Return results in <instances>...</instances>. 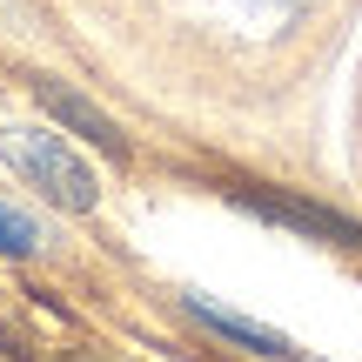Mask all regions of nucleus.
Masks as SVG:
<instances>
[{
	"label": "nucleus",
	"mask_w": 362,
	"mask_h": 362,
	"mask_svg": "<svg viewBox=\"0 0 362 362\" xmlns=\"http://www.w3.org/2000/svg\"><path fill=\"white\" fill-rule=\"evenodd\" d=\"M0 155H7V168L27 181V188H40L54 208H67V215H88L94 202H101V181L94 168L74 155V141H67L61 128H0Z\"/></svg>",
	"instance_id": "nucleus-1"
},
{
	"label": "nucleus",
	"mask_w": 362,
	"mask_h": 362,
	"mask_svg": "<svg viewBox=\"0 0 362 362\" xmlns=\"http://www.w3.org/2000/svg\"><path fill=\"white\" fill-rule=\"evenodd\" d=\"M0 255H40V221L0 202Z\"/></svg>",
	"instance_id": "nucleus-5"
},
{
	"label": "nucleus",
	"mask_w": 362,
	"mask_h": 362,
	"mask_svg": "<svg viewBox=\"0 0 362 362\" xmlns=\"http://www.w3.org/2000/svg\"><path fill=\"white\" fill-rule=\"evenodd\" d=\"M188 315L202 329H215L221 342H242L248 356H269V362H302V349L288 336H275V329H262V322H248V315H228V309H215V302H202V296H188Z\"/></svg>",
	"instance_id": "nucleus-4"
},
{
	"label": "nucleus",
	"mask_w": 362,
	"mask_h": 362,
	"mask_svg": "<svg viewBox=\"0 0 362 362\" xmlns=\"http://www.w3.org/2000/svg\"><path fill=\"white\" fill-rule=\"evenodd\" d=\"M235 202L248 215L275 221V228H296V235H315V242H336V248H362V221L336 215L322 202H302V194H275V188H235Z\"/></svg>",
	"instance_id": "nucleus-2"
},
{
	"label": "nucleus",
	"mask_w": 362,
	"mask_h": 362,
	"mask_svg": "<svg viewBox=\"0 0 362 362\" xmlns=\"http://www.w3.org/2000/svg\"><path fill=\"white\" fill-rule=\"evenodd\" d=\"M34 101L54 115V128H67V134H81V141H94V148H107V155H128V141H121V128L101 115V107L88 101V94H74V88H61V81H34Z\"/></svg>",
	"instance_id": "nucleus-3"
}]
</instances>
